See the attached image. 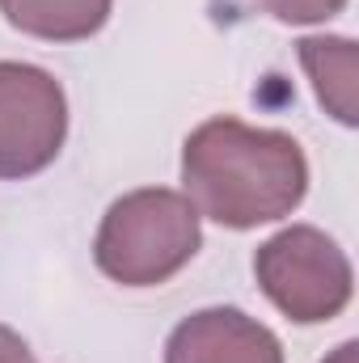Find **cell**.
Returning a JSON list of instances; mask_svg holds the SVG:
<instances>
[{
    "label": "cell",
    "instance_id": "obj_1",
    "mask_svg": "<svg viewBox=\"0 0 359 363\" xmlns=\"http://www.w3.org/2000/svg\"><path fill=\"white\" fill-rule=\"evenodd\" d=\"M182 182L199 216L224 228H258L304 199L309 161L287 131L220 114L186 135Z\"/></svg>",
    "mask_w": 359,
    "mask_h": 363
},
{
    "label": "cell",
    "instance_id": "obj_2",
    "mask_svg": "<svg viewBox=\"0 0 359 363\" xmlns=\"http://www.w3.org/2000/svg\"><path fill=\"white\" fill-rule=\"evenodd\" d=\"M199 241L203 233L194 203L178 190L148 186L110 203L93 241V258L97 271L123 287H157L199 254Z\"/></svg>",
    "mask_w": 359,
    "mask_h": 363
},
{
    "label": "cell",
    "instance_id": "obj_3",
    "mask_svg": "<svg viewBox=\"0 0 359 363\" xmlns=\"http://www.w3.org/2000/svg\"><path fill=\"white\" fill-rule=\"evenodd\" d=\"M254 274L267 300L300 325L330 321L351 300V262L347 254L309 224L275 233L254 254Z\"/></svg>",
    "mask_w": 359,
    "mask_h": 363
},
{
    "label": "cell",
    "instance_id": "obj_4",
    "mask_svg": "<svg viewBox=\"0 0 359 363\" xmlns=\"http://www.w3.org/2000/svg\"><path fill=\"white\" fill-rule=\"evenodd\" d=\"M68 135V101L51 72L0 60V182L43 174Z\"/></svg>",
    "mask_w": 359,
    "mask_h": 363
},
{
    "label": "cell",
    "instance_id": "obj_5",
    "mask_svg": "<svg viewBox=\"0 0 359 363\" xmlns=\"http://www.w3.org/2000/svg\"><path fill=\"white\" fill-rule=\"evenodd\" d=\"M165 363H283V347L241 308H203L170 334Z\"/></svg>",
    "mask_w": 359,
    "mask_h": 363
},
{
    "label": "cell",
    "instance_id": "obj_6",
    "mask_svg": "<svg viewBox=\"0 0 359 363\" xmlns=\"http://www.w3.org/2000/svg\"><path fill=\"white\" fill-rule=\"evenodd\" d=\"M114 0H0V13L13 30L47 43H81L97 34Z\"/></svg>",
    "mask_w": 359,
    "mask_h": 363
},
{
    "label": "cell",
    "instance_id": "obj_7",
    "mask_svg": "<svg viewBox=\"0 0 359 363\" xmlns=\"http://www.w3.org/2000/svg\"><path fill=\"white\" fill-rule=\"evenodd\" d=\"M300 64L313 81V89L321 97V106L355 127L359 106H355V43L351 38H300Z\"/></svg>",
    "mask_w": 359,
    "mask_h": 363
},
{
    "label": "cell",
    "instance_id": "obj_8",
    "mask_svg": "<svg viewBox=\"0 0 359 363\" xmlns=\"http://www.w3.org/2000/svg\"><path fill=\"white\" fill-rule=\"evenodd\" d=\"M258 9H267L275 21L287 26H313V21H330L334 13H343L347 0H254Z\"/></svg>",
    "mask_w": 359,
    "mask_h": 363
},
{
    "label": "cell",
    "instance_id": "obj_9",
    "mask_svg": "<svg viewBox=\"0 0 359 363\" xmlns=\"http://www.w3.org/2000/svg\"><path fill=\"white\" fill-rule=\"evenodd\" d=\"M0 363H34L30 347L21 342V334H13L9 325H0Z\"/></svg>",
    "mask_w": 359,
    "mask_h": 363
},
{
    "label": "cell",
    "instance_id": "obj_10",
    "mask_svg": "<svg viewBox=\"0 0 359 363\" xmlns=\"http://www.w3.org/2000/svg\"><path fill=\"white\" fill-rule=\"evenodd\" d=\"M355 359H359V347H355V342H343V347H338L326 363H355Z\"/></svg>",
    "mask_w": 359,
    "mask_h": 363
}]
</instances>
